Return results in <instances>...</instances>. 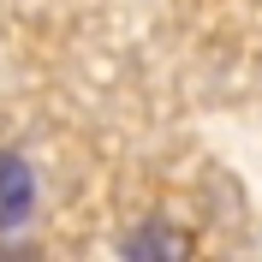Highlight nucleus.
I'll list each match as a JSON object with an SVG mask.
<instances>
[{"label": "nucleus", "instance_id": "f257e3e1", "mask_svg": "<svg viewBox=\"0 0 262 262\" xmlns=\"http://www.w3.org/2000/svg\"><path fill=\"white\" fill-rule=\"evenodd\" d=\"M36 209V173L24 155H0V232L24 227Z\"/></svg>", "mask_w": 262, "mask_h": 262}]
</instances>
